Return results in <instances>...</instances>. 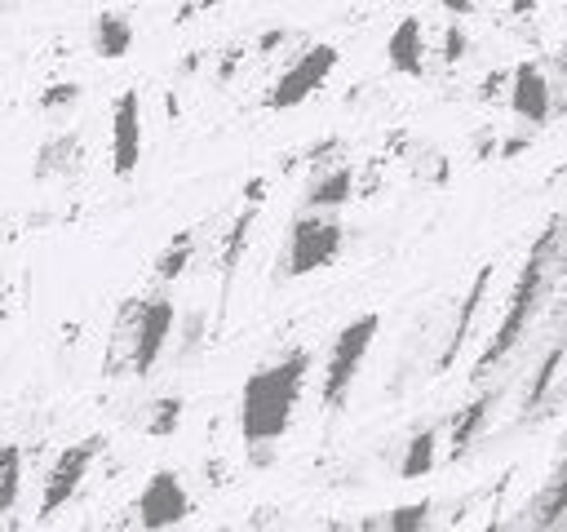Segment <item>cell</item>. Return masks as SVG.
Listing matches in <instances>:
<instances>
[{
	"mask_svg": "<svg viewBox=\"0 0 567 532\" xmlns=\"http://www.w3.org/2000/svg\"><path fill=\"white\" fill-rule=\"evenodd\" d=\"M306 377H310V350H288L261 364L257 372H248L239 390V434L248 443L252 466H270L279 439L292 430Z\"/></svg>",
	"mask_w": 567,
	"mask_h": 532,
	"instance_id": "6da1fadb",
	"label": "cell"
},
{
	"mask_svg": "<svg viewBox=\"0 0 567 532\" xmlns=\"http://www.w3.org/2000/svg\"><path fill=\"white\" fill-rule=\"evenodd\" d=\"M558 275H563V222L549 217V226L536 235L532 253H527L523 266H518V279H514V288H509V306H505V315H501L492 341L483 346V355H478V364H474V372H470L474 381H487L492 368H501V364L518 350V341L532 332L540 306L549 301Z\"/></svg>",
	"mask_w": 567,
	"mask_h": 532,
	"instance_id": "7a4b0ae2",
	"label": "cell"
},
{
	"mask_svg": "<svg viewBox=\"0 0 567 532\" xmlns=\"http://www.w3.org/2000/svg\"><path fill=\"white\" fill-rule=\"evenodd\" d=\"M346 253V226L328 213H297L288 222V235L279 244V257H275V270L270 279L284 284V279H306L315 270H328L337 257Z\"/></svg>",
	"mask_w": 567,
	"mask_h": 532,
	"instance_id": "3957f363",
	"label": "cell"
},
{
	"mask_svg": "<svg viewBox=\"0 0 567 532\" xmlns=\"http://www.w3.org/2000/svg\"><path fill=\"white\" fill-rule=\"evenodd\" d=\"M377 332H381V315L363 310L350 324H341V332L332 337V350H328V364H323V381H319V399H323L328 412L346 408V399H350V390H354V381L363 372V359H368Z\"/></svg>",
	"mask_w": 567,
	"mask_h": 532,
	"instance_id": "277c9868",
	"label": "cell"
},
{
	"mask_svg": "<svg viewBox=\"0 0 567 532\" xmlns=\"http://www.w3.org/2000/svg\"><path fill=\"white\" fill-rule=\"evenodd\" d=\"M337 62H341V49H337V44H306V49L275 75V84H270V93H266V106H270V111H292V106H301L310 93H319V89L332 80Z\"/></svg>",
	"mask_w": 567,
	"mask_h": 532,
	"instance_id": "5b68a950",
	"label": "cell"
},
{
	"mask_svg": "<svg viewBox=\"0 0 567 532\" xmlns=\"http://www.w3.org/2000/svg\"><path fill=\"white\" fill-rule=\"evenodd\" d=\"M266 191H270V182H266V177H252V182L244 186V204H239V213H235L230 231H221V244H217V275H221V306H217V324H221V315H226V297H230L235 270H239V262H244V248H248V239H252V226H257V217H261Z\"/></svg>",
	"mask_w": 567,
	"mask_h": 532,
	"instance_id": "8992f818",
	"label": "cell"
},
{
	"mask_svg": "<svg viewBox=\"0 0 567 532\" xmlns=\"http://www.w3.org/2000/svg\"><path fill=\"white\" fill-rule=\"evenodd\" d=\"M97 452H102V434H89V439H80V443L58 452V461L44 474V492H40V514L35 519H53L62 505H71V497L84 488L89 466L97 461Z\"/></svg>",
	"mask_w": 567,
	"mask_h": 532,
	"instance_id": "52a82bcc",
	"label": "cell"
},
{
	"mask_svg": "<svg viewBox=\"0 0 567 532\" xmlns=\"http://www.w3.org/2000/svg\"><path fill=\"white\" fill-rule=\"evenodd\" d=\"M505 98H509V111H514V115L536 133V129H545V124H549L558 89H554V80L540 71V62L523 58V62H514V66H509Z\"/></svg>",
	"mask_w": 567,
	"mask_h": 532,
	"instance_id": "ba28073f",
	"label": "cell"
},
{
	"mask_svg": "<svg viewBox=\"0 0 567 532\" xmlns=\"http://www.w3.org/2000/svg\"><path fill=\"white\" fill-rule=\"evenodd\" d=\"M133 514H137V523L151 528V532H155V528H177V523H186V519H190V492H186L182 474H177V470H155V474L146 479L142 497H137Z\"/></svg>",
	"mask_w": 567,
	"mask_h": 532,
	"instance_id": "9c48e42d",
	"label": "cell"
},
{
	"mask_svg": "<svg viewBox=\"0 0 567 532\" xmlns=\"http://www.w3.org/2000/svg\"><path fill=\"white\" fill-rule=\"evenodd\" d=\"M142 164V93L124 89L111 106V173L128 182Z\"/></svg>",
	"mask_w": 567,
	"mask_h": 532,
	"instance_id": "30bf717a",
	"label": "cell"
},
{
	"mask_svg": "<svg viewBox=\"0 0 567 532\" xmlns=\"http://www.w3.org/2000/svg\"><path fill=\"white\" fill-rule=\"evenodd\" d=\"M173 324H177V306H173L164 293H151V297L142 301V324H137V346H133V368H128L133 377H146V372L159 364Z\"/></svg>",
	"mask_w": 567,
	"mask_h": 532,
	"instance_id": "8fae6325",
	"label": "cell"
},
{
	"mask_svg": "<svg viewBox=\"0 0 567 532\" xmlns=\"http://www.w3.org/2000/svg\"><path fill=\"white\" fill-rule=\"evenodd\" d=\"M346 200H354V160H332L323 168H310L306 191H301V208L306 213H332Z\"/></svg>",
	"mask_w": 567,
	"mask_h": 532,
	"instance_id": "7c38bea8",
	"label": "cell"
},
{
	"mask_svg": "<svg viewBox=\"0 0 567 532\" xmlns=\"http://www.w3.org/2000/svg\"><path fill=\"white\" fill-rule=\"evenodd\" d=\"M492 275H496V262H483V266H478V275H474V284H470V293H465V301H461V310H456V319H452V328H447V341H443V350H439V359H434V377H439V372H447V368L456 364L461 346L470 341V328H474V315H478V310H483V301H487Z\"/></svg>",
	"mask_w": 567,
	"mask_h": 532,
	"instance_id": "4fadbf2b",
	"label": "cell"
},
{
	"mask_svg": "<svg viewBox=\"0 0 567 532\" xmlns=\"http://www.w3.org/2000/svg\"><path fill=\"white\" fill-rule=\"evenodd\" d=\"M142 301L146 297H124L115 306L111 337H106V350H102V377H128L133 346H137V324H142Z\"/></svg>",
	"mask_w": 567,
	"mask_h": 532,
	"instance_id": "5bb4252c",
	"label": "cell"
},
{
	"mask_svg": "<svg viewBox=\"0 0 567 532\" xmlns=\"http://www.w3.org/2000/svg\"><path fill=\"white\" fill-rule=\"evenodd\" d=\"M80 168H84V142H80V133L62 129V133H53V137H44V142L35 146V164H31V177H35V182L75 177Z\"/></svg>",
	"mask_w": 567,
	"mask_h": 532,
	"instance_id": "9a60e30c",
	"label": "cell"
},
{
	"mask_svg": "<svg viewBox=\"0 0 567 532\" xmlns=\"http://www.w3.org/2000/svg\"><path fill=\"white\" fill-rule=\"evenodd\" d=\"M385 62L394 75L421 80L425 75V27L421 18H399V27L385 40Z\"/></svg>",
	"mask_w": 567,
	"mask_h": 532,
	"instance_id": "2e32d148",
	"label": "cell"
},
{
	"mask_svg": "<svg viewBox=\"0 0 567 532\" xmlns=\"http://www.w3.org/2000/svg\"><path fill=\"white\" fill-rule=\"evenodd\" d=\"M558 377H563V341H554L540 359V368L532 372L527 390H523V426L527 421H540L545 412H554L558 403Z\"/></svg>",
	"mask_w": 567,
	"mask_h": 532,
	"instance_id": "e0dca14e",
	"label": "cell"
},
{
	"mask_svg": "<svg viewBox=\"0 0 567 532\" xmlns=\"http://www.w3.org/2000/svg\"><path fill=\"white\" fill-rule=\"evenodd\" d=\"M501 395H505V381L487 386L478 399H470V403L452 417V443H447V457H452V461H461V457L474 448V439H478V434H483V426L492 421V408L501 403Z\"/></svg>",
	"mask_w": 567,
	"mask_h": 532,
	"instance_id": "ac0fdd59",
	"label": "cell"
},
{
	"mask_svg": "<svg viewBox=\"0 0 567 532\" xmlns=\"http://www.w3.org/2000/svg\"><path fill=\"white\" fill-rule=\"evenodd\" d=\"M128 49H133V22H128L124 13H115V9L97 13V18H93V53L106 58V62H115V58H124Z\"/></svg>",
	"mask_w": 567,
	"mask_h": 532,
	"instance_id": "d6986e66",
	"label": "cell"
},
{
	"mask_svg": "<svg viewBox=\"0 0 567 532\" xmlns=\"http://www.w3.org/2000/svg\"><path fill=\"white\" fill-rule=\"evenodd\" d=\"M195 253H199V231H177V235L168 239V248L155 257V279H159V284L182 279V275L190 270Z\"/></svg>",
	"mask_w": 567,
	"mask_h": 532,
	"instance_id": "ffe728a7",
	"label": "cell"
},
{
	"mask_svg": "<svg viewBox=\"0 0 567 532\" xmlns=\"http://www.w3.org/2000/svg\"><path fill=\"white\" fill-rule=\"evenodd\" d=\"M439 461V426H425L408 439L403 448V461H399V479H425Z\"/></svg>",
	"mask_w": 567,
	"mask_h": 532,
	"instance_id": "44dd1931",
	"label": "cell"
},
{
	"mask_svg": "<svg viewBox=\"0 0 567 532\" xmlns=\"http://www.w3.org/2000/svg\"><path fill=\"white\" fill-rule=\"evenodd\" d=\"M430 514H434V501H408V505H394V510H381L372 519H359V528H390V532H416V528H430Z\"/></svg>",
	"mask_w": 567,
	"mask_h": 532,
	"instance_id": "7402d4cb",
	"label": "cell"
},
{
	"mask_svg": "<svg viewBox=\"0 0 567 532\" xmlns=\"http://www.w3.org/2000/svg\"><path fill=\"white\" fill-rule=\"evenodd\" d=\"M523 514H527V519H518V523H532V528H558V523H563V479L554 474V479L527 501Z\"/></svg>",
	"mask_w": 567,
	"mask_h": 532,
	"instance_id": "603a6c76",
	"label": "cell"
},
{
	"mask_svg": "<svg viewBox=\"0 0 567 532\" xmlns=\"http://www.w3.org/2000/svg\"><path fill=\"white\" fill-rule=\"evenodd\" d=\"M182 417H186V399H182V395H164V399L146 403V417H142V434H155V439H164V434H177Z\"/></svg>",
	"mask_w": 567,
	"mask_h": 532,
	"instance_id": "cb8c5ba5",
	"label": "cell"
},
{
	"mask_svg": "<svg viewBox=\"0 0 567 532\" xmlns=\"http://www.w3.org/2000/svg\"><path fill=\"white\" fill-rule=\"evenodd\" d=\"M18 497H22V448L0 443V519L18 505Z\"/></svg>",
	"mask_w": 567,
	"mask_h": 532,
	"instance_id": "d4e9b609",
	"label": "cell"
},
{
	"mask_svg": "<svg viewBox=\"0 0 567 532\" xmlns=\"http://www.w3.org/2000/svg\"><path fill=\"white\" fill-rule=\"evenodd\" d=\"M80 84L75 80H58V84H49V89H40V98H35V111H44V115H58V111H71L75 102H80Z\"/></svg>",
	"mask_w": 567,
	"mask_h": 532,
	"instance_id": "484cf974",
	"label": "cell"
},
{
	"mask_svg": "<svg viewBox=\"0 0 567 532\" xmlns=\"http://www.w3.org/2000/svg\"><path fill=\"white\" fill-rule=\"evenodd\" d=\"M412 173H416L421 182H430V186H443V182H447V173H452V164H447L434 146H421V151L412 155Z\"/></svg>",
	"mask_w": 567,
	"mask_h": 532,
	"instance_id": "4316f807",
	"label": "cell"
},
{
	"mask_svg": "<svg viewBox=\"0 0 567 532\" xmlns=\"http://www.w3.org/2000/svg\"><path fill=\"white\" fill-rule=\"evenodd\" d=\"M465 49H470V40H465V31H461V22L452 18V22H447V31H443V49H439V58H443L447 66H456V62L465 58Z\"/></svg>",
	"mask_w": 567,
	"mask_h": 532,
	"instance_id": "83f0119b",
	"label": "cell"
},
{
	"mask_svg": "<svg viewBox=\"0 0 567 532\" xmlns=\"http://www.w3.org/2000/svg\"><path fill=\"white\" fill-rule=\"evenodd\" d=\"M204 310H195V315H186V332H182V350H177V359L186 364V359H195V350L204 346Z\"/></svg>",
	"mask_w": 567,
	"mask_h": 532,
	"instance_id": "f1b7e54d",
	"label": "cell"
},
{
	"mask_svg": "<svg viewBox=\"0 0 567 532\" xmlns=\"http://www.w3.org/2000/svg\"><path fill=\"white\" fill-rule=\"evenodd\" d=\"M505 84H509V71H492V75L478 84V102H496V98L505 93Z\"/></svg>",
	"mask_w": 567,
	"mask_h": 532,
	"instance_id": "f546056e",
	"label": "cell"
},
{
	"mask_svg": "<svg viewBox=\"0 0 567 532\" xmlns=\"http://www.w3.org/2000/svg\"><path fill=\"white\" fill-rule=\"evenodd\" d=\"M447 18H470L474 13V0H439Z\"/></svg>",
	"mask_w": 567,
	"mask_h": 532,
	"instance_id": "4dcf8cb0",
	"label": "cell"
},
{
	"mask_svg": "<svg viewBox=\"0 0 567 532\" xmlns=\"http://www.w3.org/2000/svg\"><path fill=\"white\" fill-rule=\"evenodd\" d=\"M505 4H509V13H518V18H523V13H536V4H540V0H505Z\"/></svg>",
	"mask_w": 567,
	"mask_h": 532,
	"instance_id": "1f68e13d",
	"label": "cell"
},
{
	"mask_svg": "<svg viewBox=\"0 0 567 532\" xmlns=\"http://www.w3.org/2000/svg\"><path fill=\"white\" fill-rule=\"evenodd\" d=\"M0 315H4V310H0Z\"/></svg>",
	"mask_w": 567,
	"mask_h": 532,
	"instance_id": "d6a6232c",
	"label": "cell"
}]
</instances>
